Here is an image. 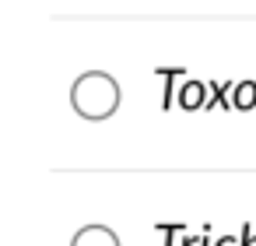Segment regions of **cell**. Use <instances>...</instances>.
Listing matches in <instances>:
<instances>
[{
    "label": "cell",
    "mask_w": 256,
    "mask_h": 246,
    "mask_svg": "<svg viewBox=\"0 0 256 246\" xmlns=\"http://www.w3.org/2000/svg\"><path fill=\"white\" fill-rule=\"evenodd\" d=\"M120 106V88L109 74H84L74 81V109L84 116V120H106L109 113H116Z\"/></svg>",
    "instance_id": "cell-1"
},
{
    "label": "cell",
    "mask_w": 256,
    "mask_h": 246,
    "mask_svg": "<svg viewBox=\"0 0 256 246\" xmlns=\"http://www.w3.org/2000/svg\"><path fill=\"white\" fill-rule=\"evenodd\" d=\"M207 92H210V85H204V81H182L176 102H179L182 109H207V102H210Z\"/></svg>",
    "instance_id": "cell-2"
},
{
    "label": "cell",
    "mask_w": 256,
    "mask_h": 246,
    "mask_svg": "<svg viewBox=\"0 0 256 246\" xmlns=\"http://www.w3.org/2000/svg\"><path fill=\"white\" fill-rule=\"evenodd\" d=\"M74 246H120V239L106 225H88V228H81L74 235Z\"/></svg>",
    "instance_id": "cell-3"
},
{
    "label": "cell",
    "mask_w": 256,
    "mask_h": 246,
    "mask_svg": "<svg viewBox=\"0 0 256 246\" xmlns=\"http://www.w3.org/2000/svg\"><path fill=\"white\" fill-rule=\"evenodd\" d=\"M232 109H256V81H238L232 88Z\"/></svg>",
    "instance_id": "cell-4"
},
{
    "label": "cell",
    "mask_w": 256,
    "mask_h": 246,
    "mask_svg": "<svg viewBox=\"0 0 256 246\" xmlns=\"http://www.w3.org/2000/svg\"><path fill=\"white\" fill-rule=\"evenodd\" d=\"M182 246H210V239H204V235H182Z\"/></svg>",
    "instance_id": "cell-5"
},
{
    "label": "cell",
    "mask_w": 256,
    "mask_h": 246,
    "mask_svg": "<svg viewBox=\"0 0 256 246\" xmlns=\"http://www.w3.org/2000/svg\"><path fill=\"white\" fill-rule=\"evenodd\" d=\"M214 246H242V235H238V239H232V235H221V239H214Z\"/></svg>",
    "instance_id": "cell-6"
},
{
    "label": "cell",
    "mask_w": 256,
    "mask_h": 246,
    "mask_svg": "<svg viewBox=\"0 0 256 246\" xmlns=\"http://www.w3.org/2000/svg\"><path fill=\"white\" fill-rule=\"evenodd\" d=\"M242 246H256V235H252V228H249V225L242 228Z\"/></svg>",
    "instance_id": "cell-7"
},
{
    "label": "cell",
    "mask_w": 256,
    "mask_h": 246,
    "mask_svg": "<svg viewBox=\"0 0 256 246\" xmlns=\"http://www.w3.org/2000/svg\"><path fill=\"white\" fill-rule=\"evenodd\" d=\"M165 235H168V239H165V246H176V235H179V228L172 225V228H165Z\"/></svg>",
    "instance_id": "cell-8"
}]
</instances>
